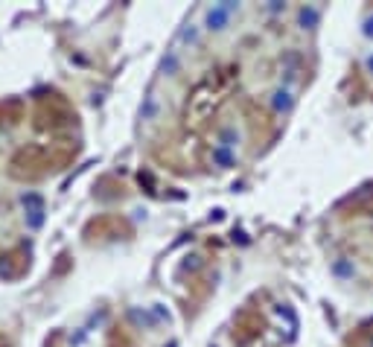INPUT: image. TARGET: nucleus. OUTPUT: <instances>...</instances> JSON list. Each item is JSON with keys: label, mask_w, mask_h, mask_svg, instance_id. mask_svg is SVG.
<instances>
[{"label": "nucleus", "mask_w": 373, "mask_h": 347, "mask_svg": "<svg viewBox=\"0 0 373 347\" xmlns=\"http://www.w3.org/2000/svg\"><path fill=\"white\" fill-rule=\"evenodd\" d=\"M233 12H239V3H221V6H213V9L207 12V29H216V32L225 29Z\"/></svg>", "instance_id": "f257e3e1"}, {"label": "nucleus", "mask_w": 373, "mask_h": 347, "mask_svg": "<svg viewBox=\"0 0 373 347\" xmlns=\"http://www.w3.org/2000/svg\"><path fill=\"white\" fill-rule=\"evenodd\" d=\"M236 143H239V131H236L233 126H225V128L219 131V146H225V149H233Z\"/></svg>", "instance_id": "39448f33"}, {"label": "nucleus", "mask_w": 373, "mask_h": 347, "mask_svg": "<svg viewBox=\"0 0 373 347\" xmlns=\"http://www.w3.org/2000/svg\"><path fill=\"white\" fill-rule=\"evenodd\" d=\"M181 67V61H178V53L175 50H169L166 56H163V61H161V73L163 76H175V70Z\"/></svg>", "instance_id": "423d86ee"}, {"label": "nucleus", "mask_w": 373, "mask_h": 347, "mask_svg": "<svg viewBox=\"0 0 373 347\" xmlns=\"http://www.w3.org/2000/svg\"><path fill=\"white\" fill-rule=\"evenodd\" d=\"M291 105H294V96H291L289 88H277V91L271 93V108H274L277 114H289Z\"/></svg>", "instance_id": "f03ea898"}, {"label": "nucleus", "mask_w": 373, "mask_h": 347, "mask_svg": "<svg viewBox=\"0 0 373 347\" xmlns=\"http://www.w3.org/2000/svg\"><path fill=\"white\" fill-rule=\"evenodd\" d=\"M283 73H286V85L297 79V73H301V56L297 53H286L283 56Z\"/></svg>", "instance_id": "7ed1b4c3"}, {"label": "nucleus", "mask_w": 373, "mask_h": 347, "mask_svg": "<svg viewBox=\"0 0 373 347\" xmlns=\"http://www.w3.org/2000/svg\"><path fill=\"white\" fill-rule=\"evenodd\" d=\"M332 271H335L338 277H353V274H356V268H353V263H350V260H344V257H341V260H335V266H332Z\"/></svg>", "instance_id": "1a4fd4ad"}, {"label": "nucleus", "mask_w": 373, "mask_h": 347, "mask_svg": "<svg viewBox=\"0 0 373 347\" xmlns=\"http://www.w3.org/2000/svg\"><path fill=\"white\" fill-rule=\"evenodd\" d=\"M364 70H367V73H373V53H367V56H364Z\"/></svg>", "instance_id": "f8f14e48"}, {"label": "nucleus", "mask_w": 373, "mask_h": 347, "mask_svg": "<svg viewBox=\"0 0 373 347\" xmlns=\"http://www.w3.org/2000/svg\"><path fill=\"white\" fill-rule=\"evenodd\" d=\"M140 117H143V120H155V117H158V96H155V93H149V96H146V102H143V111H140Z\"/></svg>", "instance_id": "0eeeda50"}, {"label": "nucleus", "mask_w": 373, "mask_h": 347, "mask_svg": "<svg viewBox=\"0 0 373 347\" xmlns=\"http://www.w3.org/2000/svg\"><path fill=\"white\" fill-rule=\"evenodd\" d=\"M213 161L219 163V166H231V163H233V152L225 149V146H216V152H213Z\"/></svg>", "instance_id": "9d476101"}, {"label": "nucleus", "mask_w": 373, "mask_h": 347, "mask_svg": "<svg viewBox=\"0 0 373 347\" xmlns=\"http://www.w3.org/2000/svg\"><path fill=\"white\" fill-rule=\"evenodd\" d=\"M178 41H184V44H193V47H196L198 44V26H196V23H186L184 29L178 32Z\"/></svg>", "instance_id": "6e6552de"}, {"label": "nucleus", "mask_w": 373, "mask_h": 347, "mask_svg": "<svg viewBox=\"0 0 373 347\" xmlns=\"http://www.w3.org/2000/svg\"><path fill=\"white\" fill-rule=\"evenodd\" d=\"M321 21V12L315 9V6H306V9L297 12V23H301V29H315Z\"/></svg>", "instance_id": "20e7f679"}, {"label": "nucleus", "mask_w": 373, "mask_h": 347, "mask_svg": "<svg viewBox=\"0 0 373 347\" xmlns=\"http://www.w3.org/2000/svg\"><path fill=\"white\" fill-rule=\"evenodd\" d=\"M364 35H367V38H373V18H367V21H364Z\"/></svg>", "instance_id": "9b49d317"}]
</instances>
